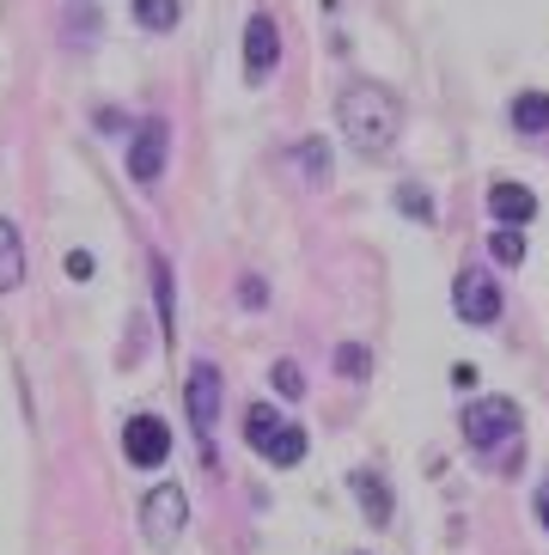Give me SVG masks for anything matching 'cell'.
Returning a JSON list of instances; mask_svg holds the SVG:
<instances>
[{"instance_id":"11","label":"cell","mask_w":549,"mask_h":555,"mask_svg":"<svg viewBox=\"0 0 549 555\" xmlns=\"http://www.w3.org/2000/svg\"><path fill=\"white\" fill-rule=\"evenodd\" d=\"M18 281H25V238L13 220H0V294H13Z\"/></svg>"},{"instance_id":"19","label":"cell","mask_w":549,"mask_h":555,"mask_svg":"<svg viewBox=\"0 0 549 555\" xmlns=\"http://www.w3.org/2000/svg\"><path fill=\"white\" fill-rule=\"evenodd\" d=\"M336 366H342L348 378H360V373L372 366V354H367V348H342V354H336Z\"/></svg>"},{"instance_id":"12","label":"cell","mask_w":549,"mask_h":555,"mask_svg":"<svg viewBox=\"0 0 549 555\" xmlns=\"http://www.w3.org/2000/svg\"><path fill=\"white\" fill-rule=\"evenodd\" d=\"M355 501H360V513H367L372 525H391V489H385V476L355 470Z\"/></svg>"},{"instance_id":"17","label":"cell","mask_w":549,"mask_h":555,"mask_svg":"<svg viewBox=\"0 0 549 555\" xmlns=\"http://www.w3.org/2000/svg\"><path fill=\"white\" fill-rule=\"evenodd\" d=\"M274 391H281V397H299V391H306V373H299V366H293V360H281V366H274Z\"/></svg>"},{"instance_id":"3","label":"cell","mask_w":549,"mask_h":555,"mask_svg":"<svg viewBox=\"0 0 549 555\" xmlns=\"http://www.w3.org/2000/svg\"><path fill=\"white\" fill-rule=\"evenodd\" d=\"M464 446H476V452H495V446L507 440L519 427V403L513 397H476V403L464 409Z\"/></svg>"},{"instance_id":"6","label":"cell","mask_w":549,"mask_h":555,"mask_svg":"<svg viewBox=\"0 0 549 555\" xmlns=\"http://www.w3.org/2000/svg\"><path fill=\"white\" fill-rule=\"evenodd\" d=\"M220 385H227V378H220L214 360H195L190 366V391H183V403H190V427L202 434V440H208L214 422H220Z\"/></svg>"},{"instance_id":"15","label":"cell","mask_w":549,"mask_h":555,"mask_svg":"<svg viewBox=\"0 0 549 555\" xmlns=\"http://www.w3.org/2000/svg\"><path fill=\"white\" fill-rule=\"evenodd\" d=\"M135 18H141L146 31H171V25L183 18V7L178 0H135Z\"/></svg>"},{"instance_id":"13","label":"cell","mask_w":549,"mask_h":555,"mask_svg":"<svg viewBox=\"0 0 549 555\" xmlns=\"http://www.w3.org/2000/svg\"><path fill=\"white\" fill-rule=\"evenodd\" d=\"M513 129L519 134H549V92H519L513 99Z\"/></svg>"},{"instance_id":"2","label":"cell","mask_w":549,"mask_h":555,"mask_svg":"<svg viewBox=\"0 0 549 555\" xmlns=\"http://www.w3.org/2000/svg\"><path fill=\"white\" fill-rule=\"evenodd\" d=\"M244 440H251L257 457H269V464H281V470H293V464L306 457V427L288 422V415H274L269 403L244 409Z\"/></svg>"},{"instance_id":"18","label":"cell","mask_w":549,"mask_h":555,"mask_svg":"<svg viewBox=\"0 0 549 555\" xmlns=\"http://www.w3.org/2000/svg\"><path fill=\"white\" fill-rule=\"evenodd\" d=\"M299 159H306L311 183H323V178H330V147H323V141H306V147H299Z\"/></svg>"},{"instance_id":"21","label":"cell","mask_w":549,"mask_h":555,"mask_svg":"<svg viewBox=\"0 0 549 555\" xmlns=\"http://www.w3.org/2000/svg\"><path fill=\"white\" fill-rule=\"evenodd\" d=\"M92 269H98L92 250H67V275H74V281H92Z\"/></svg>"},{"instance_id":"8","label":"cell","mask_w":549,"mask_h":555,"mask_svg":"<svg viewBox=\"0 0 549 555\" xmlns=\"http://www.w3.org/2000/svg\"><path fill=\"white\" fill-rule=\"evenodd\" d=\"M123 452H129L135 470H159L165 457H171V427H165L159 415H135V422L123 427Z\"/></svg>"},{"instance_id":"10","label":"cell","mask_w":549,"mask_h":555,"mask_svg":"<svg viewBox=\"0 0 549 555\" xmlns=\"http://www.w3.org/2000/svg\"><path fill=\"white\" fill-rule=\"evenodd\" d=\"M488 214H495L501 227H525V220L537 214V196L525 190V183H495V190H488Z\"/></svg>"},{"instance_id":"20","label":"cell","mask_w":549,"mask_h":555,"mask_svg":"<svg viewBox=\"0 0 549 555\" xmlns=\"http://www.w3.org/2000/svg\"><path fill=\"white\" fill-rule=\"evenodd\" d=\"M397 208H404V214H421V220H434V202L421 196V190H397Z\"/></svg>"},{"instance_id":"9","label":"cell","mask_w":549,"mask_h":555,"mask_svg":"<svg viewBox=\"0 0 549 555\" xmlns=\"http://www.w3.org/2000/svg\"><path fill=\"white\" fill-rule=\"evenodd\" d=\"M274 62H281V31H274L269 13H251V25H244V80L263 86Z\"/></svg>"},{"instance_id":"4","label":"cell","mask_w":549,"mask_h":555,"mask_svg":"<svg viewBox=\"0 0 549 555\" xmlns=\"http://www.w3.org/2000/svg\"><path fill=\"white\" fill-rule=\"evenodd\" d=\"M165 159H171V129H165V116H146L141 129L129 134V178L135 183H159Z\"/></svg>"},{"instance_id":"5","label":"cell","mask_w":549,"mask_h":555,"mask_svg":"<svg viewBox=\"0 0 549 555\" xmlns=\"http://www.w3.org/2000/svg\"><path fill=\"white\" fill-rule=\"evenodd\" d=\"M183 519H190V501H183L178 482H159V489L141 501V525H146V538L159 543V550H165V543H178Z\"/></svg>"},{"instance_id":"23","label":"cell","mask_w":549,"mask_h":555,"mask_svg":"<svg viewBox=\"0 0 549 555\" xmlns=\"http://www.w3.org/2000/svg\"><path fill=\"white\" fill-rule=\"evenodd\" d=\"M537 519H544V531H549V489H537Z\"/></svg>"},{"instance_id":"14","label":"cell","mask_w":549,"mask_h":555,"mask_svg":"<svg viewBox=\"0 0 549 555\" xmlns=\"http://www.w3.org/2000/svg\"><path fill=\"white\" fill-rule=\"evenodd\" d=\"M153 294H159L165 343H178V299H171V262H165V257H153Z\"/></svg>"},{"instance_id":"7","label":"cell","mask_w":549,"mask_h":555,"mask_svg":"<svg viewBox=\"0 0 549 555\" xmlns=\"http://www.w3.org/2000/svg\"><path fill=\"white\" fill-rule=\"evenodd\" d=\"M452 311L464 324H495V318H501V287H495L483 269H464V275L452 281Z\"/></svg>"},{"instance_id":"22","label":"cell","mask_w":549,"mask_h":555,"mask_svg":"<svg viewBox=\"0 0 549 555\" xmlns=\"http://www.w3.org/2000/svg\"><path fill=\"white\" fill-rule=\"evenodd\" d=\"M239 294H244V306H263V281H257V275H244Z\"/></svg>"},{"instance_id":"16","label":"cell","mask_w":549,"mask_h":555,"mask_svg":"<svg viewBox=\"0 0 549 555\" xmlns=\"http://www.w3.org/2000/svg\"><path fill=\"white\" fill-rule=\"evenodd\" d=\"M488 245H495V262H507V269H519V262H525V232H519V227H501Z\"/></svg>"},{"instance_id":"1","label":"cell","mask_w":549,"mask_h":555,"mask_svg":"<svg viewBox=\"0 0 549 555\" xmlns=\"http://www.w3.org/2000/svg\"><path fill=\"white\" fill-rule=\"evenodd\" d=\"M336 122H342V134L355 141V153L379 159V153H391V141H397L404 111H397V99H391L385 86H348L342 104H336Z\"/></svg>"}]
</instances>
